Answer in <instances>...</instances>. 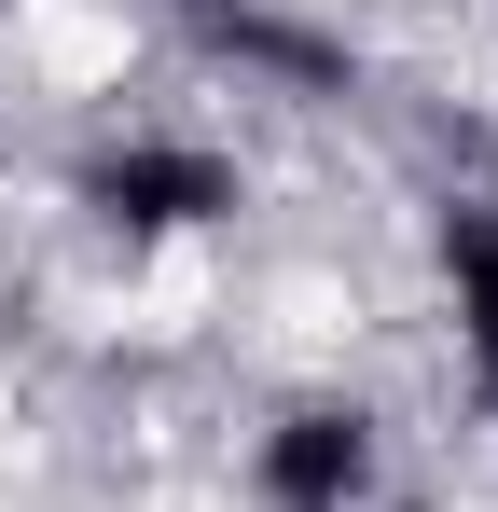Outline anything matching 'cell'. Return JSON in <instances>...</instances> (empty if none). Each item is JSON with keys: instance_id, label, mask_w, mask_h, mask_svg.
Returning <instances> with one entry per match:
<instances>
[{"instance_id": "obj_2", "label": "cell", "mask_w": 498, "mask_h": 512, "mask_svg": "<svg viewBox=\"0 0 498 512\" xmlns=\"http://www.w3.org/2000/svg\"><path fill=\"white\" fill-rule=\"evenodd\" d=\"M249 485H263V512H360L374 499V416L360 402H291L263 429Z\"/></svg>"}, {"instance_id": "obj_4", "label": "cell", "mask_w": 498, "mask_h": 512, "mask_svg": "<svg viewBox=\"0 0 498 512\" xmlns=\"http://www.w3.org/2000/svg\"><path fill=\"white\" fill-rule=\"evenodd\" d=\"M443 291H457V346L498 388V208H443Z\"/></svg>"}, {"instance_id": "obj_1", "label": "cell", "mask_w": 498, "mask_h": 512, "mask_svg": "<svg viewBox=\"0 0 498 512\" xmlns=\"http://www.w3.org/2000/svg\"><path fill=\"white\" fill-rule=\"evenodd\" d=\"M236 153H208V139H111V153H83V208L111 222V236H194V222H236Z\"/></svg>"}, {"instance_id": "obj_3", "label": "cell", "mask_w": 498, "mask_h": 512, "mask_svg": "<svg viewBox=\"0 0 498 512\" xmlns=\"http://www.w3.org/2000/svg\"><path fill=\"white\" fill-rule=\"evenodd\" d=\"M194 28H208V56H236V70H263V84H291V97H332V84H346V42L263 14V0H208Z\"/></svg>"}]
</instances>
